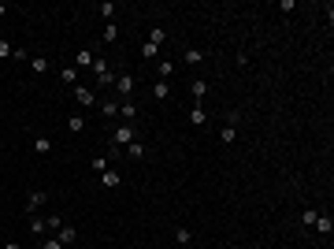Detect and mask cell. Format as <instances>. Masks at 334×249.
I'll return each mask as SVG.
<instances>
[{
    "label": "cell",
    "mask_w": 334,
    "mask_h": 249,
    "mask_svg": "<svg viewBox=\"0 0 334 249\" xmlns=\"http://www.w3.org/2000/svg\"><path fill=\"white\" fill-rule=\"evenodd\" d=\"M8 15V4H4V0H0V19H4Z\"/></svg>",
    "instance_id": "cell-35"
},
{
    "label": "cell",
    "mask_w": 334,
    "mask_h": 249,
    "mask_svg": "<svg viewBox=\"0 0 334 249\" xmlns=\"http://www.w3.org/2000/svg\"><path fill=\"white\" fill-rule=\"evenodd\" d=\"M11 56V41H0V60H8Z\"/></svg>",
    "instance_id": "cell-33"
},
{
    "label": "cell",
    "mask_w": 334,
    "mask_h": 249,
    "mask_svg": "<svg viewBox=\"0 0 334 249\" xmlns=\"http://www.w3.org/2000/svg\"><path fill=\"white\" fill-rule=\"evenodd\" d=\"M189 93H193V101L201 104V101L208 97V82H205V78H193V82H189Z\"/></svg>",
    "instance_id": "cell-8"
},
{
    "label": "cell",
    "mask_w": 334,
    "mask_h": 249,
    "mask_svg": "<svg viewBox=\"0 0 334 249\" xmlns=\"http://www.w3.org/2000/svg\"><path fill=\"white\" fill-rule=\"evenodd\" d=\"M93 60H97V56H93L89 49H78V52H75V67H78V71H82V67H89Z\"/></svg>",
    "instance_id": "cell-14"
},
{
    "label": "cell",
    "mask_w": 334,
    "mask_h": 249,
    "mask_svg": "<svg viewBox=\"0 0 334 249\" xmlns=\"http://www.w3.org/2000/svg\"><path fill=\"white\" fill-rule=\"evenodd\" d=\"M45 201H49V194H45V190H30V194H26V212L34 216L38 208H45Z\"/></svg>",
    "instance_id": "cell-5"
},
{
    "label": "cell",
    "mask_w": 334,
    "mask_h": 249,
    "mask_svg": "<svg viewBox=\"0 0 334 249\" xmlns=\"http://www.w3.org/2000/svg\"><path fill=\"white\" fill-rule=\"evenodd\" d=\"M101 186H108V190H112V186H119V171H112V168H108V171L101 175Z\"/></svg>",
    "instance_id": "cell-24"
},
{
    "label": "cell",
    "mask_w": 334,
    "mask_h": 249,
    "mask_svg": "<svg viewBox=\"0 0 334 249\" xmlns=\"http://www.w3.org/2000/svg\"><path fill=\"white\" fill-rule=\"evenodd\" d=\"M134 138H138V130L130 127V123H123V127H115V130H112V145H115V149H126Z\"/></svg>",
    "instance_id": "cell-3"
},
{
    "label": "cell",
    "mask_w": 334,
    "mask_h": 249,
    "mask_svg": "<svg viewBox=\"0 0 334 249\" xmlns=\"http://www.w3.org/2000/svg\"><path fill=\"white\" fill-rule=\"evenodd\" d=\"M178 249H182V245H178Z\"/></svg>",
    "instance_id": "cell-37"
},
{
    "label": "cell",
    "mask_w": 334,
    "mask_h": 249,
    "mask_svg": "<svg viewBox=\"0 0 334 249\" xmlns=\"http://www.w3.org/2000/svg\"><path fill=\"white\" fill-rule=\"evenodd\" d=\"M101 115L104 119H115L119 115V101H101Z\"/></svg>",
    "instance_id": "cell-17"
},
{
    "label": "cell",
    "mask_w": 334,
    "mask_h": 249,
    "mask_svg": "<svg viewBox=\"0 0 334 249\" xmlns=\"http://www.w3.org/2000/svg\"><path fill=\"white\" fill-rule=\"evenodd\" d=\"M89 171L104 175V171H108V157H97V160H89Z\"/></svg>",
    "instance_id": "cell-26"
},
{
    "label": "cell",
    "mask_w": 334,
    "mask_h": 249,
    "mask_svg": "<svg viewBox=\"0 0 334 249\" xmlns=\"http://www.w3.org/2000/svg\"><path fill=\"white\" fill-rule=\"evenodd\" d=\"M119 115H123V123L134 127V119H138V104H134V101H119Z\"/></svg>",
    "instance_id": "cell-7"
},
{
    "label": "cell",
    "mask_w": 334,
    "mask_h": 249,
    "mask_svg": "<svg viewBox=\"0 0 334 249\" xmlns=\"http://www.w3.org/2000/svg\"><path fill=\"white\" fill-rule=\"evenodd\" d=\"M67 130H86V119H82V115H71V119H67Z\"/></svg>",
    "instance_id": "cell-29"
},
{
    "label": "cell",
    "mask_w": 334,
    "mask_h": 249,
    "mask_svg": "<svg viewBox=\"0 0 334 249\" xmlns=\"http://www.w3.org/2000/svg\"><path fill=\"white\" fill-rule=\"evenodd\" d=\"M234 138H238V127H223L219 130V141H223V145H230Z\"/></svg>",
    "instance_id": "cell-25"
},
{
    "label": "cell",
    "mask_w": 334,
    "mask_h": 249,
    "mask_svg": "<svg viewBox=\"0 0 334 249\" xmlns=\"http://www.w3.org/2000/svg\"><path fill=\"white\" fill-rule=\"evenodd\" d=\"M56 238H59V245H75L78 242V227L75 223H63V227L56 231Z\"/></svg>",
    "instance_id": "cell-6"
},
{
    "label": "cell",
    "mask_w": 334,
    "mask_h": 249,
    "mask_svg": "<svg viewBox=\"0 0 334 249\" xmlns=\"http://www.w3.org/2000/svg\"><path fill=\"white\" fill-rule=\"evenodd\" d=\"M316 220H319V212H316V208H305V212H301V223H305V227H312Z\"/></svg>",
    "instance_id": "cell-27"
},
{
    "label": "cell",
    "mask_w": 334,
    "mask_h": 249,
    "mask_svg": "<svg viewBox=\"0 0 334 249\" xmlns=\"http://www.w3.org/2000/svg\"><path fill=\"white\" fill-rule=\"evenodd\" d=\"M145 41H149V45H156V49H160V45L167 41V30H163V26H152V30H149V38H145Z\"/></svg>",
    "instance_id": "cell-15"
},
{
    "label": "cell",
    "mask_w": 334,
    "mask_h": 249,
    "mask_svg": "<svg viewBox=\"0 0 334 249\" xmlns=\"http://www.w3.org/2000/svg\"><path fill=\"white\" fill-rule=\"evenodd\" d=\"M11 60H19V64H26L30 56H26V49H11Z\"/></svg>",
    "instance_id": "cell-31"
},
{
    "label": "cell",
    "mask_w": 334,
    "mask_h": 249,
    "mask_svg": "<svg viewBox=\"0 0 334 249\" xmlns=\"http://www.w3.org/2000/svg\"><path fill=\"white\" fill-rule=\"evenodd\" d=\"M89 67H93V75H97L101 86H112V82H115V71H112V64L104 60V56H97V60H93Z\"/></svg>",
    "instance_id": "cell-2"
},
{
    "label": "cell",
    "mask_w": 334,
    "mask_h": 249,
    "mask_svg": "<svg viewBox=\"0 0 334 249\" xmlns=\"http://www.w3.org/2000/svg\"><path fill=\"white\" fill-rule=\"evenodd\" d=\"M30 231H34V234H45V231H49V223L38 220V216H30Z\"/></svg>",
    "instance_id": "cell-28"
},
{
    "label": "cell",
    "mask_w": 334,
    "mask_h": 249,
    "mask_svg": "<svg viewBox=\"0 0 334 249\" xmlns=\"http://www.w3.org/2000/svg\"><path fill=\"white\" fill-rule=\"evenodd\" d=\"M312 227H316L319 234H323V238H330V231H334V220H330V216H319V220L312 223Z\"/></svg>",
    "instance_id": "cell-13"
},
{
    "label": "cell",
    "mask_w": 334,
    "mask_h": 249,
    "mask_svg": "<svg viewBox=\"0 0 334 249\" xmlns=\"http://www.w3.org/2000/svg\"><path fill=\"white\" fill-rule=\"evenodd\" d=\"M126 157H130V160H141V157H145V145H141V141L134 138V141L126 145Z\"/></svg>",
    "instance_id": "cell-20"
},
{
    "label": "cell",
    "mask_w": 334,
    "mask_h": 249,
    "mask_svg": "<svg viewBox=\"0 0 334 249\" xmlns=\"http://www.w3.org/2000/svg\"><path fill=\"white\" fill-rule=\"evenodd\" d=\"M156 52H160V49H156V45H149V41H145V45H141V56H145V60H156Z\"/></svg>",
    "instance_id": "cell-30"
},
{
    "label": "cell",
    "mask_w": 334,
    "mask_h": 249,
    "mask_svg": "<svg viewBox=\"0 0 334 249\" xmlns=\"http://www.w3.org/2000/svg\"><path fill=\"white\" fill-rule=\"evenodd\" d=\"M156 75H160V82H171V75H175V64H171V60H160V64H156Z\"/></svg>",
    "instance_id": "cell-16"
},
{
    "label": "cell",
    "mask_w": 334,
    "mask_h": 249,
    "mask_svg": "<svg viewBox=\"0 0 334 249\" xmlns=\"http://www.w3.org/2000/svg\"><path fill=\"white\" fill-rule=\"evenodd\" d=\"M152 97H156V101H167V97H171V82H156V86H152Z\"/></svg>",
    "instance_id": "cell-19"
},
{
    "label": "cell",
    "mask_w": 334,
    "mask_h": 249,
    "mask_svg": "<svg viewBox=\"0 0 334 249\" xmlns=\"http://www.w3.org/2000/svg\"><path fill=\"white\" fill-rule=\"evenodd\" d=\"M189 123H193V127H205L208 123V112L201 108V104H193V108H189Z\"/></svg>",
    "instance_id": "cell-12"
},
{
    "label": "cell",
    "mask_w": 334,
    "mask_h": 249,
    "mask_svg": "<svg viewBox=\"0 0 334 249\" xmlns=\"http://www.w3.org/2000/svg\"><path fill=\"white\" fill-rule=\"evenodd\" d=\"M112 86H115V93H119V101H130V97H134V89H138V78L123 71V75H115Z\"/></svg>",
    "instance_id": "cell-1"
},
{
    "label": "cell",
    "mask_w": 334,
    "mask_h": 249,
    "mask_svg": "<svg viewBox=\"0 0 334 249\" xmlns=\"http://www.w3.org/2000/svg\"><path fill=\"white\" fill-rule=\"evenodd\" d=\"M75 104H82V108H93V104H101V97H97L89 86H75Z\"/></svg>",
    "instance_id": "cell-4"
},
{
    "label": "cell",
    "mask_w": 334,
    "mask_h": 249,
    "mask_svg": "<svg viewBox=\"0 0 334 249\" xmlns=\"http://www.w3.org/2000/svg\"><path fill=\"white\" fill-rule=\"evenodd\" d=\"M189 238H193V231H189V227H178V231H175V242L182 245V249L189 245Z\"/></svg>",
    "instance_id": "cell-23"
},
{
    "label": "cell",
    "mask_w": 334,
    "mask_h": 249,
    "mask_svg": "<svg viewBox=\"0 0 334 249\" xmlns=\"http://www.w3.org/2000/svg\"><path fill=\"white\" fill-rule=\"evenodd\" d=\"M201 64H205V49L189 45V49H186V67H201Z\"/></svg>",
    "instance_id": "cell-10"
},
{
    "label": "cell",
    "mask_w": 334,
    "mask_h": 249,
    "mask_svg": "<svg viewBox=\"0 0 334 249\" xmlns=\"http://www.w3.org/2000/svg\"><path fill=\"white\" fill-rule=\"evenodd\" d=\"M101 41H104V45H112V41H119V26H115V22H108V26H104V34H101Z\"/></svg>",
    "instance_id": "cell-22"
},
{
    "label": "cell",
    "mask_w": 334,
    "mask_h": 249,
    "mask_svg": "<svg viewBox=\"0 0 334 249\" xmlns=\"http://www.w3.org/2000/svg\"><path fill=\"white\" fill-rule=\"evenodd\" d=\"M97 15L112 22V19H115V4H112V0H104V4H97Z\"/></svg>",
    "instance_id": "cell-21"
},
{
    "label": "cell",
    "mask_w": 334,
    "mask_h": 249,
    "mask_svg": "<svg viewBox=\"0 0 334 249\" xmlns=\"http://www.w3.org/2000/svg\"><path fill=\"white\" fill-rule=\"evenodd\" d=\"M34 152H38V157H49V152H52V138L49 134H38V138H34Z\"/></svg>",
    "instance_id": "cell-9"
},
{
    "label": "cell",
    "mask_w": 334,
    "mask_h": 249,
    "mask_svg": "<svg viewBox=\"0 0 334 249\" xmlns=\"http://www.w3.org/2000/svg\"><path fill=\"white\" fill-rule=\"evenodd\" d=\"M41 249H63V245H59V238H45V242H41Z\"/></svg>",
    "instance_id": "cell-32"
},
{
    "label": "cell",
    "mask_w": 334,
    "mask_h": 249,
    "mask_svg": "<svg viewBox=\"0 0 334 249\" xmlns=\"http://www.w3.org/2000/svg\"><path fill=\"white\" fill-rule=\"evenodd\" d=\"M30 71H34V75H45V71H49V56H34V60H30Z\"/></svg>",
    "instance_id": "cell-18"
},
{
    "label": "cell",
    "mask_w": 334,
    "mask_h": 249,
    "mask_svg": "<svg viewBox=\"0 0 334 249\" xmlns=\"http://www.w3.org/2000/svg\"><path fill=\"white\" fill-rule=\"evenodd\" d=\"M59 82L75 89V86H78V67H63V71H59Z\"/></svg>",
    "instance_id": "cell-11"
},
{
    "label": "cell",
    "mask_w": 334,
    "mask_h": 249,
    "mask_svg": "<svg viewBox=\"0 0 334 249\" xmlns=\"http://www.w3.org/2000/svg\"><path fill=\"white\" fill-rule=\"evenodd\" d=\"M4 249H22V245L19 242H4Z\"/></svg>",
    "instance_id": "cell-34"
},
{
    "label": "cell",
    "mask_w": 334,
    "mask_h": 249,
    "mask_svg": "<svg viewBox=\"0 0 334 249\" xmlns=\"http://www.w3.org/2000/svg\"><path fill=\"white\" fill-rule=\"evenodd\" d=\"M63 249H71V245H63Z\"/></svg>",
    "instance_id": "cell-36"
}]
</instances>
